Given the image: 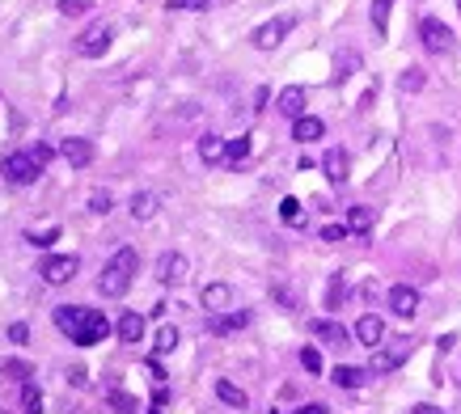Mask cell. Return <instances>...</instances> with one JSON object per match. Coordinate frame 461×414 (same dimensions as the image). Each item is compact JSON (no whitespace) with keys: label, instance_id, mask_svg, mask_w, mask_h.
<instances>
[{"label":"cell","instance_id":"cell-1","mask_svg":"<svg viewBox=\"0 0 461 414\" xmlns=\"http://www.w3.org/2000/svg\"><path fill=\"white\" fill-rule=\"evenodd\" d=\"M55 326H59L76 347H93V343H102V339L110 334L106 313L85 309V305H59V309H55Z\"/></svg>","mask_w":461,"mask_h":414},{"label":"cell","instance_id":"cell-2","mask_svg":"<svg viewBox=\"0 0 461 414\" xmlns=\"http://www.w3.org/2000/svg\"><path fill=\"white\" fill-rule=\"evenodd\" d=\"M136 271H140V254H136L131 245H123V250H119V254L102 267V275H97V292H102V296H110V300L127 296V288H131Z\"/></svg>","mask_w":461,"mask_h":414},{"label":"cell","instance_id":"cell-3","mask_svg":"<svg viewBox=\"0 0 461 414\" xmlns=\"http://www.w3.org/2000/svg\"><path fill=\"white\" fill-rule=\"evenodd\" d=\"M292 25H297V17L292 13H284V17H271V21H263L254 34H250V42L258 47V51H275L288 34H292Z\"/></svg>","mask_w":461,"mask_h":414},{"label":"cell","instance_id":"cell-4","mask_svg":"<svg viewBox=\"0 0 461 414\" xmlns=\"http://www.w3.org/2000/svg\"><path fill=\"white\" fill-rule=\"evenodd\" d=\"M110 42H114V25H110V21H93V25L76 38V55L97 59V55H106V51H110Z\"/></svg>","mask_w":461,"mask_h":414},{"label":"cell","instance_id":"cell-5","mask_svg":"<svg viewBox=\"0 0 461 414\" xmlns=\"http://www.w3.org/2000/svg\"><path fill=\"white\" fill-rule=\"evenodd\" d=\"M415 351V343L411 339H390V343H381L377 351H373V372H394V368H402L407 364V355Z\"/></svg>","mask_w":461,"mask_h":414},{"label":"cell","instance_id":"cell-6","mask_svg":"<svg viewBox=\"0 0 461 414\" xmlns=\"http://www.w3.org/2000/svg\"><path fill=\"white\" fill-rule=\"evenodd\" d=\"M38 173H42V165L30 152H8L4 157V182L8 186H30V182H38Z\"/></svg>","mask_w":461,"mask_h":414},{"label":"cell","instance_id":"cell-7","mask_svg":"<svg viewBox=\"0 0 461 414\" xmlns=\"http://www.w3.org/2000/svg\"><path fill=\"white\" fill-rule=\"evenodd\" d=\"M419 38H424V47H428L432 55H449V51H453V30H449L441 17H424V21H419Z\"/></svg>","mask_w":461,"mask_h":414},{"label":"cell","instance_id":"cell-8","mask_svg":"<svg viewBox=\"0 0 461 414\" xmlns=\"http://www.w3.org/2000/svg\"><path fill=\"white\" fill-rule=\"evenodd\" d=\"M80 271V262H76V254H55V258H47L42 267H38V275L51 284V288H59V284H68L72 275Z\"/></svg>","mask_w":461,"mask_h":414},{"label":"cell","instance_id":"cell-9","mask_svg":"<svg viewBox=\"0 0 461 414\" xmlns=\"http://www.w3.org/2000/svg\"><path fill=\"white\" fill-rule=\"evenodd\" d=\"M186 271H191L186 254H174V250H169V254H161V258H157V279H161L165 288H169V284H182V279H186Z\"/></svg>","mask_w":461,"mask_h":414},{"label":"cell","instance_id":"cell-10","mask_svg":"<svg viewBox=\"0 0 461 414\" xmlns=\"http://www.w3.org/2000/svg\"><path fill=\"white\" fill-rule=\"evenodd\" d=\"M322 173H326V182H330V186H343V182H347V173H352L347 152H343V148H326V157H322Z\"/></svg>","mask_w":461,"mask_h":414},{"label":"cell","instance_id":"cell-11","mask_svg":"<svg viewBox=\"0 0 461 414\" xmlns=\"http://www.w3.org/2000/svg\"><path fill=\"white\" fill-rule=\"evenodd\" d=\"M390 309H394V317H415L419 313V292L407 288V284L390 288Z\"/></svg>","mask_w":461,"mask_h":414},{"label":"cell","instance_id":"cell-12","mask_svg":"<svg viewBox=\"0 0 461 414\" xmlns=\"http://www.w3.org/2000/svg\"><path fill=\"white\" fill-rule=\"evenodd\" d=\"M246 326H250V313H246V309L212 313V317H208V330H212V334H237V330H246Z\"/></svg>","mask_w":461,"mask_h":414},{"label":"cell","instance_id":"cell-13","mask_svg":"<svg viewBox=\"0 0 461 414\" xmlns=\"http://www.w3.org/2000/svg\"><path fill=\"white\" fill-rule=\"evenodd\" d=\"M356 339H360L364 347H373V351H377V347L385 343V322H381L377 313H364V317L356 322Z\"/></svg>","mask_w":461,"mask_h":414},{"label":"cell","instance_id":"cell-14","mask_svg":"<svg viewBox=\"0 0 461 414\" xmlns=\"http://www.w3.org/2000/svg\"><path fill=\"white\" fill-rule=\"evenodd\" d=\"M275 110H280L284 118H292V123H297V118L305 114V89H301V85H288V89L275 97Z\"/></svg>","mask_w":461,"mask_h":414},{"label":"cell","instance_id":"cell-15","mask_svg":"<svg viewBox=\"0 0 461 414\" xmlns=\"http://www.w3.org/2000/svg\"><path fill=\"white\" fill-rule=\"evenodd\" d=\"M59 157H64L68 165L85 169V165L93 161V144H89V140H80V135H72V140H64V144H59Z\"/></svg>","mask_w":461,"mask_h":414},{"label":"cell","instance_id":"cell-16","mask_svg":"<svg viewBox=\"0 0 461 414\" xmlns=\"http://www.w3.org/2000/svg\"><path fill=\"white\" fill-rule=\"evenodd\" d=\"M309 334H313V339H322L326 347H347V339H352V334H347L339 322H326V317L309 322Z\"/></svg>","mask_w":461,"mask_h":414},{"label":"cell","instance_id":"cell-17","mask_svg":"<svg viewBox=\"0 0 461 414\" xmlns=\"http://www.w3.org/2000/svg\"><path fill=\"white\" fill-rule=\"evenodd\" d=\"M326 135V123L318 118V114H301L297 123H292V140H301V144H313V140H322Z\"/></svg>","mask_w":461,"mask_h":414},{"label":"cell","instance_id":"cell-18","mask_svg":"<svg viewBox=\"0 0 461 414\" xmlns=\"http://www.w3.org/2000/svg\"><path fill=\"white\" fill-rule=\"evenodd\" d=\"M203 309L229 313V309H233V288H229V284H208V288H203Z\"/></svg>","mask_w":461,"mask_h":414},{"label":"cell","instance_id":"cell-19","mask_svg":"<svg viewBox=\"0 0 461 414\" xmlns=\"http://www.w3.org/2000/svg\"><path fill=\"white\" fill-rule=\"evenodd\" d=\"M114 330H119V343H140L144 339V317L140 313H123Z\"/></svg>","mask_w":461,"mask_h":414},{"label":"cell","instance_id":"cell-20","mask_svg":"<svg viewBox=\"0 0 461 414\" xmlns=\"http://www.w3.org/2000/svg\"><path fill=\"white\" fill-rule=\"evenodd\" d=\"M330 381H335L339 389H360V385L369 381V372H364V368H352V364H339V368L330 372Z\"/></svg>","mask_w":461,"mask_h":414},{"label":"cell","instance_id":"cell-21","mask_svg":"<svg viewBox=\"0 0 461 414\" xmlns=\"http://www.w3.org/2000/svg\"><path fill=\"white\" fill-rule=\"evenodd\" d=\"M224 148H229V144H224L220 135H212V131H208V135H199V157H203L208 165H216V161H224Z\"/></svg>","mask_w":461,"mask_h":414},{"label":"cell","instance_id":"cell-22","mask_svg":"<svg viewBox=\"0 0 461 414\" xmlns=\"http://www.w3.org/2000/svg\"><path fill=\"white\" fill-rule=\"evenodd\" d=\"M377 224V207H352L347 212V233H369Z\"/></svg>","mask_w":461,"mask_h":414},{"label":"cell","instance_id":"cell-23","mask_svg":"<svg viewBox=\"0 0 461 414\" xmlns=\"http://www.w3.org/2000/svg\"><path fill=\"white\" fill-rule=\"evenodd\" d=\"M131 216H136V220H152V216H157V195L136 190V195H131Z\"/></svg>","mask_w":461,"mask_h":414},{"label":"cell","instance_id":"cell-24","mask_svg":"<svg viewBox=\"0 0 461 414\" xmlns=\"http://www.w3.org/2000/svg\"><path fill=\"white\" fill-rule=\"evenodd\" d=\"M216 398H220V402H229V406H237V410H246V402H250V398H246L233 381H216Z\"/></svg>","mask_w":461,"mask_h":414},{"label":"cell","instance_id":"cell-25","mask_svg":"<svg viewBox=\"0 0 461 414\" xmlns=\"http://www.w3.org/2000/svg\"><path fill=\"white\" fill-rule=\"evenodd\" d=\"M21 414H42V394H38L34 381L21 385Z\"/></svg>","mask_w":461,"mask_h":414},{"label":"cell","instance_id":"cell-26","mask_svg":"<svg viewBox=\"0 0 461 414\" xmlns=\"http://www.w3.org/2000/svg\"><path fill=\"white\" fill-rule=\"evenodd\" d=\"M106 402H110L119 414H136V410H140V402H136L131 394H123V389H106Z\"/></svg>","mask_w":461,"mask_h":414},{"label":"cell","instance_id":"cell-27","mask_svg":"<svg viewBox=\"0 0 461 414\" xmlns=\"http://www.w3.org/2000/svg\"><path fill=\"white\" fill-rule=\"evenodd\" d=\"M250 157V135H237V140H229V148H224V161L229 165H241Z\"/></svg>","mask_w":461,"mask_h":414},{"label":"cell","instance_id":"cell-28","mask_svg":"<svg viewBox=\"0 0 461 414\" xmlns=\"http://www.w3.org/2000/svg\"><path fill=\"white\" fill-rule=\"evenodd\" d=\"M174 347H178V330H174V326H161V330H157V343H152V351H157V355H169Z\"/></svg>","mask_w":461,"mask_h":414},{"label":"cell","instance_id":"cell-29","mask_svg":"<svg viewBox=\"0 0 461 414\" xmlns=\"http://www.w3.org/2000/svg\"><path fill=\"white\" fill-rule=\"evenodd\" d=\"M390 8H394V0H373V25H377V34H385L390 30Z\"/></svg>","mask_w":461,"mask_h":414},{"label":"cell","instance_id":"cell-30","mask_svg":"<svg viewBox=\"0 0 461 414\" xmlns=\"http://www.w3.org/2000/svg\"><path fill=\"white\" fill-rule=\"evenodd\" d=\"M398 89H402V93H415V89H424V72H419V68H407V72L398 76Z\"/></svg>","mask_w":461,"mask_h":414},{"label":"cell","instance_id":"cell-31","mask_svg":"<svg viewBox=\"0 0 461 414\" xmlns=\"http://www.w3.org/2000/svg\"><path fill=\"white\" fill-rule=\"evenodd\" d=\"M4 377L25 385V381H30V364H25V360H4Z\"/></svg>","mask_w":461,"mask_h":414},{"label":"cell","instance_id":"cell-32","mask_svg":"<svg viewBox=\"0 0 461 414\" xmlns=\"http://www.w3.org/2000/svg\"><path fill=\"white\" fill-rule=\"evenodd\" d=\"M352 68H360V55H356V51H352V55H339V63H335V80H347Z\"/></svg>","mask_w":461,"mask_h":414},{"label":"cell","instance_id":"cell-33","mask_svg":"<svg viewBox=\"0 0 461 414\" xmlns=\"http://www.w3.org/2000/svg\"><path fill=\"white\" fill-rule=\"evenodd\" d=\"M343 296H347V284H343V275H335V279H330V292H326V305H330V309H339V305H343Z\"/></svg>","mask_w":461,"mask_h":414},{"label":"cell","instance_id":"cell-34","mask_svg":"<svg viewBox=\"0 0 461 414\" xmlns=\"http://www.w3.org/2000/svg\"><path fill=\"white\" fill-rule=\"evenodd\" d=\"M89 207H93L97 216H106V212L114 207V199H110V190H93V199H89Z\"/></svg>","mask_w":461,"mask_h":414},{"label":"cell","instance_id":"cell-35","mask_svg":"<svg viewBox=\"0 0 461 414\" xmlns=\"http://www.w3.org/2000/svg\"><path fill=\"white\" fill-rule=\"evenodd\" d=\"M280 216H284V224H301V203L297 199H284L280 203Z\"/></svg>","mask_w":461,"mask_h":414},{"label":"cell","instance_id":"cell-36","mask_svg":"<svg viewBox=\"0 0 461 414\" xmlns=\"http://www.w3.org/2000/svg\"><path fill=\"white\" fill-rule=\"evenodd\" d=\"M301 368H305V372H322V355H318V347H305V351H301Z\"/></svg>","mask_w":461,"mask_h":414},{"label":"cell","instance_id":"cell-37","mask_svg":"<svg viewBox=\"0 0 461 414\" xmlns=\"http://www.w3.org/2000/svg\"><path fill=\"white\" fill-rule=\"evenodd\" d=\"M216 0H169V8H186V13H203V8H212Z\"/></svg>","mask_w":461,"mask_h":414},{"label":"cell","instance_id":"cell-38","mask_svg":"<svg viewBox=\"0 0 461 414\" xmlns=\"http://www.w3.org/2000/svg\"><path fill=\"white\" fill-rule=\"evenodd\" d=\"M55 237H59V229H47V233H30L25 241H30V245H38V250H47V245H51Z\"/></svg>","mask_w":461,"mask_h":414},{"label":"cell","instance_id":"cell-39","mask_svg":"<svg viewBox=\"0 0 461 414\" xmlns=\"http://www.w3.org/2000/svg\"><path fill=\"white\" fill-rule=\"evenodd\" d=\"M85 8H89V0H59V13L64 17H80Z\"/></svg>","mask_w":461,"mask_h":414},{"label":"cell","instance_id":"cell-40","mask_svg":"<svg viewBox=\"0 0 461 414\" xmlns=\"http://www.w3.org/2000/svg\"><path fill=\"white\" fill-rule=\"evenodd\" d=\"M343 237H347V224H343V229H339V224H326V229H322V241H343Z\"/></svg>","mask_w":461,"mask_h":414},{"label":"cell","instance_id":"cell-41","mask_svg":"<svg viewBox=\"0 0 461 414\" xmlns=\"http://www.w3.org/2000/svg\"><path fill=\"white\" fill-rule=\"evenodd\" d=\"M30 157H34V161H38V165H47V161H51V157H55V152H51V148H47V144H38V148H30Z\"/></svg>","mask_w":461,"mask_h":414},{"label":"cell","instance_id":"cell-42","mask_svg":"<svg viewBox=\"0 0 461 414\" xmlns=\"http://www.w3.org/2000/svg\"><path fill=\"white\" fill-rule=\"evenodd\" d=\"M8 339H13V343H25V339H30V330L17 322V326H8Z\"/></svg>","mask_w":461,"mask_h":414},{"label":"cell","instance_id":"cell-43","mask_svg":"<svg viewBox=\"0 0 461 414\" xmlns=\"http://www.w3.org/2000/svg\"><path fill=\"white\" fill-rule=\"evenodd\" d=\"M292 414H326V406L322 402H309V406H301V410H292Z\"/></svg>","mask_w":461,"mask_h":414},{"label":"cell","instance_id":"cell-44","mask_svg":"<svg viewBox=\"0 0 461 414\" xmlns=\"http://www.w3.org/2000/svg\"><path fill=\"white\" fill-rule=\"evenodd\" d=\"M457 8H461V0H457Z\"/></svg>","mask_w":461,"mask_h":414}]
</instances>
